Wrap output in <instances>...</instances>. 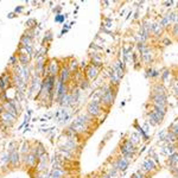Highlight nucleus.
<instances>
[{
	"instance_id": "nucleus-20",
	"label": "nucleus",
	"mask_w": 178,
	"mask_h": 178,
	"mask_svg": "<svg viewBox=\"0 0 178 178\" xmlns=\"http://www.w3.org/2000/svg\"><path fill=\"white\" fill-rule=\"evenodd\" d=\"M147 118H148V122H150V125H152V126H157V125H159L158 120L156 119V117L153 115V113H152V112H150V113L147 114Z\"/></svg>"
},
{
	"instance_id": "nucleus-12",
	"label": "nucleus",
	"mask_w": 178,
	"mask_h": 178,
	"mask_svg": "<svg viewBox=\"0 0 178 178\" xmlns=\"http://www.w3.org/2000/svg\"><path fill=\"white\" fill-rule=\"evenodd\" d=\"M10 155V163L13 165V166H17V165L20 163V155H19V152L16 150L13 152H11Z\"/></svg>"
},
{
	"instance_id": "nucleus-28",
	"label": "nucleus",
	"mask_w": 178,
	"mask_h": 178,
	"mask_svg": "<svg viewBox=\"0 0 178 178\" xmlns=\"http://www.w3.org/2000/svg\"><path fill=\"white\" fill-rule=\"evenodd\" d=\"M21 152H23V155H28V153H30V146H29L28 143H25V144L23 145V147H21Z\"/></svg>"
},
{
	"instance_id": "nucleus-2",
	"label": "nucleus",
	"mask_w": 178,
	"mask_h": 178,
	"mask_svg": "<svg viewBox=\"0 0 178 178\" xmlns=\"http://www.w3.org/2000/svg\"><path fill=\"white\" fill-rule=\"evenodd\" d=\"M46 71H48V76H54V77H56V76L59 74V63L56 58H52L50 61H46Z\"/></svg>"
},
{
	"instance_id": "nucleus-38",
	"label": "nucleus",
	"mask_w": 178,
	"mask_h": 178,
	"mask_svg": "<svg viewBox=\"0 0 178 178\" xmlns=\"http://www.w3.org/2000/svg\"><path fill=\"white\" fill-rule=\"evenodd\" d=\"M177 29H178L177 28V24H175V26H173V34L175 36H177Z\"/></svg>"
},
{
	"instance_id": "nucleus-43",
	"label": "nucleus",
	"mask_w": 178,
	"mask_h": 178,
	"mask_svg": "<svg viewBox=\"0 0 178 178\" xmlns=\"http://www.w3.org/2000/svg\"><path fill=\"white\" fill-rule=\"evenodd\" d=\"M37 178H44V177H43V176H38Z\"/></svg>"
},
{
	"instance_id": "nucleus-16",
	"label": "nucleus",
	"mask_w": 178,
	"mask_h": 178,
	"mask_svg": "<svg viewBox=\"0 0 178 178\" xmlns=\"http://www.w3.org/2000/svg\"><path fill=\"white\" fill-rule=\"evenodd\" d=\"M20 45L21 46H32V39L28 34H23L20 38Z\"/></svg>"
},
{
	"instance_id": "nucleus-36",
	"label": "nucleus",
	"mask_w": 178,
	"mask_h": 178,
	"mask_svg": "<svg viewBox=\"0 0 178 178\" xmlns=\"http://www.w3.org/2000/svg\"><path fill=\"white\" fill-rule=\"evenodd\" d=\"M23 10H24L23 6H17L14 10V13H20V12H23Z\"/></svg>"
},
{
	"instance_id": "nucleus-11",
	"label": "nucleus",
	"mask_w": 178,
	"mask_h": 178,
	"mask_svg": "<svg viewBox=\"0 0 178 178\" xmlns=\"http://www.w3.org/2000/svg\"><path fill=\"white\" fill-rule=\"evenodd\" d=\"M155 169H156V164H155L153 159L147 158V159L144 160L141 171H144V172H152V171H155Z\"/></svg>"
},
{
	"instance_id": "nucleus-25",
	"label": "nucleus",
	"mask_w": 178,
	"mask_h": 178,
	"mask_svg": "<svg viewBox=\"0 0 178 178\" xmlns=\"http://www.w3.org/2000/svg\"><path fill=\"white\" fill-rule=\"evenodd\" d=\"M130 141H131L133 145H137L139 141H140V137H139L137 133H133L132 137H131V139H130Z\"/></svg>"
},
{
	"instance_id": "nucleus-7",
	"label": "nucleus",
	"mask_w": 178,
	"mask_h": 178,
	"mask_svg": "<svg viewBox=\"0 0 178 178\" xmlns=\"http://www.w3.org/2000/svg\"><path fill=\"white\" fill-rule=\"evenodd\" d=\"M113 165H114V168H115L117 170H119V171H126L127 169H128L130 161L127 160L126 158H123V157H119V158H117L115 163H114Z\"/></svg>"
},
{
	"instance_id": "nucleus-45",
	"label": "nucleus",
	"mask_w": 178,
	"mask_h": 178,
	"mask_svg": "<svg viewBox=\"0 0 178 178\" xmlns=\"http://www.w3.org/2000/svg\"><path fill=\"white\" fill-rule=\"evenodd\" d=\"M66 178H72V177H66Z\"/></svg>"
},
{
	"instance_id": "nucleus-37",
	"label": "nucleus",
	"mask_w": 178,
	"mask_h": 178,
	"mask_svg": "<svg viewBox=\"0 0 178 178\" xmlns=\"http://www.w3.org/2000/svg\"><path fill=\"white\" fill-rule=\"evenodd\" d=\"M88 67V64H87V63H86V61H83L82 63H81V68H83V69H86Z\"/></svg>"
},
{
	"instance_id": "nucleus-26",
	"label": "nucleus",
	"mask_w": 178,
	"mask_h": 178,
	"mask_svg": "<svg viewBox=\"0 0 178 178\" xmlns=\"http://www.w3.org/2000/svg\"><path fill=\"white\" fill-rule=\"evenodd\" d=\"M79 84H80V88L84 90V89H87V88L89 87V81H88V80H86V79H83V80H82V81H81Z\"/></svg>"
},
{
	"instance_id": "nucleus-33",
	"label": "nucleus",
	"mask_w": 178,
	"mask_h": 178,
	"mask_svg": "<svg viewBox=\"0 0 178 178\" xmlns=\"http://www.w3.org/2000/svg\"><path fill=\"white\" fill-rule=\"evenodd\" d=\"M169 76H170V71L169 70H165L163 74H161V81H166V79L169 77Z\"/></svg>"
},
{
	"instance_id": "nucleus-6",
	"label": "nucleus",
	"mask_w": 178,
	"mask_h": 178,
	"mask_svg": "<svg viewBox=\"0 0 178 178\" xmlns=\"http://www.w3.org/2000/svg\"><path fill=\"white\" fill-rule=\"evenodd\" d=\"M84 74H86V77L88 81H92V80H95L99 75V68L96 66H93V64H89L86 69H84Z\"/></svg>"
},
{
	"instance_id": "nucleus-34",
	"label": "nucleus",
	"mask_w": 178,
	"mask_h": 178,
	"mask_svg": "<svg viewBox=\"0 0 178 178\" xmlns=\"http://www.w3.org/2000/svg\"><path fill=\"white\" fill-rule=\"evenodd\" d=\"M55 20H56L57 23H62L63 20H64V17H63L62 14H57V16H56V18H55Z\"/></svg>"
},
{
	"instance_id": "nucleus-4",
	"label": "nucleus",
	"mask_w": 178,
	"mask_h": 178,
	"mask_svg": "<svg viewBox=\"0 0 178 178\" xmlns=\"http://www.w3.org/2000/svg\"><path fill=\"white\" fill-rule=\"evenodd\" d=\"M16 120H17V118L11 115V114L7 113V112H3L1 115H0V123L4 125L5 127H11L16 122Z\"/></svg>"
},
{
	"instance_id": "nucleus-17",
	"label": "nucleus",
	"mask_w": 178,
	"mask_h": 178,
	"mask_svg": "<svg viewBox=\"0 0 178 178\" xmlns=\"http://www.w3.org/2000/svg\"><path fill=\"white\" fill-rule=\"evenodd\" d=\"M152 92L156 93V94H160V95H166V90H165V88L161 83H157L155 84L153 89H152Z\"/></svg>"
},
{
	"instance_id": "nucleus-18",
	"label": "nucleus",
	"mask_w": 178,
	"mask_h": 178,
	"mask_svg": "<svg viewBox=\"0 0 178 178\" xmlns=\"http://www.w3.org/2000/svg\"><path fill=\"white\" fill-rule=\"evenodd\" d=\"M67 67H68V69H69L70 72H76V71H77V69H79V62L76 61V59H71L68 63Z\"/></svg>"
},
{
	"instance_id": "nucleus-9",
	"label": "nucleus",
	"mask_w": 178,
	"mask_h": 178,
	"mask_svg": "<svg viewBox=\"0 0 178 178\" xmlns=\"http://www.w3.org/2000/svg\"><path fill=\"white\" fill-rule=\"evenodd\" d=\"M70 76H71V72L69 71L68 67H67V66H63V67L61 68V70H59V74H58L59 81L63 82V83H66L67 81H69Z\"/></svg>"
},
{
	"instance_id": "nucleus-8",
	"label": "nucleus",
	"mask_w": 178,
	"mask_h": 178,
	"mask_svg": "<svg viewBox=\"0 0 178 178\" xmlns=\"http://www.w3.org/2000/svg\"><path fill=\"white\" fill-rule=\"evenodd\" d=\"M12 84V76L10 74H3L0 76V89H3L5 92L6 89Z\"/></svg>"
},
{
	"instance_id": "nucleus-40",
	"label": "nucleus",
	"mask_w": 178,
	"mask_h": 178,
	"mask_svg": "<svg viewBox=\"0 0 178 178\" xmlns=\"http://www.w3.org/2000/svg\"><path fill=\"white\" fill-rule=\"evenodd\" d=\"M4 112V108H3V105L0 103V115H1V113Z\"/></svg>"
},
{
	"instance_id": "nucleus-27",
	"label": "nucleus",
	"mask_w": 178,
	"mask_h": 178,
	"mask_svg": "<svg viewBox=\"0 0 178 178\" xmlns=\"http://www.w3.org/2000/svg\"><path fill=\"white\" fill-rule=\"evenodd\" d=\"M144 177H145V172L141 171V170H139V171H137L135 173L132 175V178H144Z\"/></svg>"
},
{
	"instance_id": "nucleus-30",
	"label": "nucleus",
	"mask_w": 178,
	"mask_h": 178,
	"mask_svg": "<svg viewBox=\"0 0 178 178\" xmlns=\"http://www.w3.org/2000/svg\"><path fill=\"white\" fill-rule=\"evenodd\" d=\"M141 58H143L144 62H150L152 59V55L150 52H146V54H143L141 55Z\"/></svg>"
},
{
	"instance_id": "nucleus-42",
	"label": "nucleus",
	"mask_w": 178,
	"mask_h": 178,
	"mask_svg": "<svg viewBox=\"0 0 178 178\" xmlns=\"http://www.w3.org/2000/svg\"><path fill=\"white\" fill-rule=\"evenodd\" d=\"M4 94V90H3V89H0V96H1Z\"/></svg>"
},
{
	"instance_id": "nucleus-22",
	"label": "nucleus",
	"mask_w": 178,
	"mask_h": 178,
	"mask_svg": "<svg viewBox=\"0 0 178 178\" xmlns=\"http://www.w3.org/2000/svg\"><path fill=\"white\" fill-rule=\"evenodd\" d=\"M170 132H172L173 134H178V121H177V119L172 122V125H170Z\"/></svg>"
},
{
	"instance_id": "nucleus-44",
	"label": "nucleus",
	"mask_w": 178,
	"mask_h": 178,
	"mask_svg": "<svg viewBox=\"0 0 178 178\" xmlns=\"http://www.w3.org/2000/svg\"><path fill=\"white\" fill-rule=\"evenodd\" d=\"M103 178H109V177H108V175H106V176H105Z\"/></svg>"
},
{
	"instance_id": "nucleus-19",
	"label": "nucleus",
	"mask_w": 178,
	"mask_h": 178,
	"mask_svg": "<svg viewBox=\"0 0 178 178\" xmlns=\"http://www.w3.org/2000/svg\"><path fill=\"white\" fill-rule=\"evenodd\" d=\"M119 82H120L119 76H118L115 72H114V71H112V72H110V84H112V86H114V84L118 86Z\"/></svg>"
},
{
	"instance_id": "nucleus-5",
	"label": "nucleus",
	"mask_w": 178,
	"mask_h": 178,
	"mask_svg": "<svg viewBox=\"0 0 178 178\" xmlns=\"http://www.w3.org/2000/svg\"><path fill=\"white\" fill-rule=\"evenodd\" d=\"M151 100H152V103H153V106H163V107H166V102H168L166 95H160V94L152 93Z\"/></svg>"
},
{
	"instance_id": "nucleus-13",
	"label": "nucleus",
	"mask_w": 178,
	"mask_h": 178,
	"mask_svg": "<svg viewBox=\"0 0 178 178\" xmlns=\"http://www.w3.org/2000/svg\"><path fill=\"white\" fill-rule=\"evenodd\" d=\"M69 97H70V105L71 106L77 103L79 97H80V89H75V90H72V93L69 94Z\"/></svg>"
},
{
	"instance_id": "nucleus-15",
	"label": "nucleus",
	"mask_w": 178,
	"mask_h": 178,
	"mask_svg": "<svg viewBox=\"0 0 178 178\" xmlns=\"http://www.w3.org/2000/svg\"><path fill=\"white\" fill-rule=\"evenodd\" d=\"M64 175H66V171L63 170V169L55 168V169L51 171V173H50V177H51V178H62Z\"/></svg>"
},
{
	"instance_id": "nucleus-3",
	"label": "nucleus",
	"mask_w": 178,
	"mask_h": 178,
	"mask_svg": "<svg viewBox=\"0 0 178 178\" xmlns=\"http://www.w3.org/2000/svg\"><path fill=\"white\" fill-rule=\"evenodd\" d=\"M87 113L89 115H92L94 118H97L101 113H102V108H101V105L97 101H92L89 102L87 106Z\"/></svg>"
},
{
	"instance_id": "nucleus-31",
	"label": "nucleus",
	"mask_w": 178,
	"mask_h": 178,
	"mask_svg": "<svg viewBox=\"0 0 178 178\" xmlns=\"http://www.w3.org/2000/svg\"><path fill=\"white\" fill-rule=\"evenodd\" d=\"M117 176H118V170L117 169H112L108 172V177L109 178H117Z\"/></svg>"
},
{
	"instance_id": "nucleus-23",
	"label": "nucleus",
	"mask_w": 178,
	"mask_h": 178,
	"mask_svg": "<svg viewBox=\"0 0 178 178\" xmlns=\"http://www.w3.org/2000/svg\"><path fill=\"white\" fill-rule=\"evenodd\" d=\"M146 72H147L148 77H157V76H159V72L157 70H155L153 68H148Z\"/></svg>"
},
{
	"instance_id": "nucleus-39",
	"label": "nucleus",
	"mask_w": 178,
	"mask_h": 178,
	"mask_svg": "<svg viewBox=\"0 0 178 178\" xmlns=\"http://www.w3.org/2000/svg\"><path fill=\"white\" fill-rule=\"evenodd\" d=\"M163 43H164V44H165V45H168V44H170V43H171V42H170V41H169V39H164V41H163Z\"/></svg>"
},
{
	"instance_id": "nucleus-1",
	"label": "nucleus",
	"mask_w": 178,
	"mask_h": 178,
	"mask_svg": "<svg viewBox=\"0 0 178 178\" xmlns=\"http://www.w3.org/2000/svg\"><path fill=\"white\" fill-rule=\"evenodd\" d=\"M135 150H137L135 145H133V144L130 141V139H128V140H125V141L121 144V146H120V152H121L122 157L126 158L128 161L133 158V156H134V153H135Z\"/></svg>"
},
{
	"instance_id": "nucleus-32",
	"label": "nucleus",
	"mask_w": 178,
	"mask_h": 178,
	"mask_svg": "<svg viewBox=\"0 0 178 178\" xmlns=\"http://www.w3.org/2000/svg\"><path fill=\"white\" fill-rule=\"evenodd\" d=\"M44 41H48L49 43L52 41V33H51V31H49V32H46V33H45V38H44Z\"/></svg>"
},
{
	"instance_id": "nucleus-35",
	"label": "nucleus",
	"mask_w": 178,
	"mask_h": 178,
	"mask_svg": "<svg viewBox=\"0 0 178 178\" xmlns=\"http://www.w3.org/2000/svg\"><path fill=\"white\" fill-rule=\"evenodd\" d=\"M26 25L29 26V29H30V25H32V29L36 26V20H29V21H26Z\"/></svg>"
},
{
	"instance_id": "nucleus-41",
	"label": "nucleus",
	"mask_w": 178,
	"mask_h": 178,
	"mask_svg": "<svg viewBox=\"0 0 178 178\" xmlns=\"http://www.w3.org/2000/svg\"><path fill=\"white\" fill-rule=\"evenodd\" d=\"M14 13H8V18H14Z\"/></svg>"
},
{
	"instance_id": "nucleus-24",
	"label": "nucleus",
	"mask_w": 178,
	"mask_h": 178,
	"mask_svg": "<svg viewBox=\"0 0 178 178\" xmlns=\"http://www.w3.org/2000/svg\"><path fill=\"white\" fill-rule=\"evenodd\" d=\"M8 64L10 66H17L18 64V56L17 55H12L8 59Z\"/></svg>"
},
{
	"instance_id": "nucleus-14",
	"label": "nucleus",
	"mask_w": 178,
	"mask_h": 178,
	"mask_svg": "<svg viewBox=\"0 0 178 178\" xmlns=\"http://www.w3.org/2000/svg\"><path fill=\"white\" fill-rule=\"evenodd\" d=\"M30 58H31V56H29L28 54H19V56H18V62L20 63L23 67H26L29 63H30Z\"/></svg>"
},
{
	"instance_id": "nucleus-21",
	"label": "nucleus",
	"mask_w": 178,
	"mask_h": 178,
	"mask_svg": "<svg viewBox=\"0 0 178 178\" xmlns=\"http://www.w3.org/2000/svg\"><path fill=\"white\" fill-rule=\"evenodd\" d=\"M138 49H139V51H140V54L143 55V54H146V52H148V46L145 44V43H139V45H138Z\"/></svg>"
},
{
	"instance_id": "nucleus-29",
	"label": "nucleus",
	"mask_w": 178,
	"mask_h": 178,
	"mask_svg": "<svg viewBox=\"0 0 178 178\" xmlns=\"http://www.w3.org/2000/svg\"><path fill=\"white\" fill-rule=\"evenodd\" d=\"M168 24H169V20H168V18L166 17H163L161 18V20H160V23H159V25H160V29L161 28H165V26H168Z\"/></svg>"
},
{
	"instance_id": "nucleus-10",
	"label": "nucleus",
	"mask_w": 178,
	"mask_h": 178,
	"mask_svg": "<svg viewBox=\"0 0 178 178\" xmlns=\"http://www.w3.org/2000/svg\"><path fill=\"white\" fill-rule=\"evenodd\" d=\"M23 161L25 163V165H28L30 168H33L37 165L38 159L32 153H28V155H23Z\"/></svg>"
}]
</instances>
